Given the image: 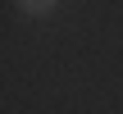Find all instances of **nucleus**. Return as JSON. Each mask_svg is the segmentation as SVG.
I'll return each mask as SVG.
<instances>
[{
    "label": "nucleus",
    "instance_id": "obj_1",
    "mask_svg": "<svg viewBox=\"0 0 123 114\" xmlns=\"http://www.w3.org/2000/svg\"><path fill=\"white\" fill-rule=\"evenodd\" d=\"M18 5H23L27 14H50V9H55V0H18Z\"/></svg>",
    "mask_w": 123,
    "mask_h": 114
}]
</instances>
